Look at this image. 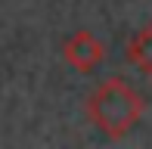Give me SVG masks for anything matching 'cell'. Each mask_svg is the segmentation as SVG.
<instances>
[{
    "mask_svg": "<svg viewBox=\"0 0 152 149\" xmlns=\"http://www.w3.org/2000/svg\"><path fill=\"white\" fill-rule=\"evenodd\" d=\"M62 59H65L78 74H93L102 62H106V44H102L93 31L81 28V31H75V34L65 37V44H62Z\"/></svg>",
    "mask_w": 152,
    "mask_h": 149,
    "instance_id": "obj_2",
    "label": "cell"
},
{
    "mask_svg": "<svg viewBox=\"0 0 152 149\" xmlns=\"http://www.w3.org/2000/svg\"><path fill=\"white\" fill-rule=\"evenodd\" d=\"M124 59L134 65L137 72H143L146 78H152V25L140 28L124 47Z\"/></svg>",
    "mask_w": 152,
    "mask_h": 149,
    "instance_id": "obj_3",
    "label": "cell"
},
{
    "mask_svg": "<svg viewBox=\"0 0 152 149\" xmlns=\"http://www.w3.org/2000/svg\"><path fill=\"white\" fill-rule=\"evenodd\" d=\"M84 109H87L90 124L99 134L121 140L140 124L143 112H146V96L137 87H130L124 78H106L102 84L93 87Z\"/></svg>",
    "mask_w": 152,
    "mask_h": 149,
    "instance_id": "obj_1",
    "label": "cell"
}]
</instances>
